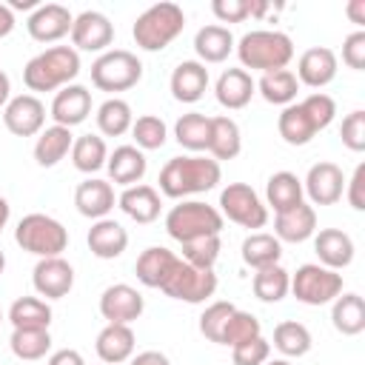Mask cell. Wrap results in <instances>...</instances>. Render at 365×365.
Here are the masks:
<instances>
[{
    "label": "cell",
    "mask_w": 365,
    "mask_h": 365,
    "mask_svg": "<svg viewBox=\"0 0 365 365\" xmlns=\"http://www.w3.org/2000/svg\"><path fill=\"white\" fill-rule=\"evenodd\" d=\"M106 168H108V177L111 182L128 188V185H137L143 177H145V154L137 148V145H117L108 160H106Z\"/></svg>",
    "instance_id": "26"
},
{
    "label": "cell",
    "mask_w": 365,
    "mask_h": 365,
    "mask_svg": "<svg viewBox=\"0 0 365 365\" xmlns=\"http://www.w3.org/2000/svg\"><path fill=\"white\" fill-rule=\"evenodd\" d=\"M299 106L305 108V114L311 117V123H314L317 131L328 128V125L334 123V117H336V103H334V97H328L325 91H314V94H308Z\"/></svg>",
    "instance_id": "48"
},
{
    "label": "cell",
    "mask_w": 365,
    "mask_h": 365,
    "mask_svg": "<svg viewBox=\"0 0 365 365\" xmlns=\"http://www.w3.org/2000/svg\"><path fill=\"white\" fill-rule=\"evenodd\" d=\"M222 251V240L220 237H200L191 242H182V262L194 265V268H214V262L220 259Z\"/></svg>",
    "instance_id": "46"
},
{
    "label": "cell",
    "mask_w": 365,
    "mask_h": 365,
    "mask_svg": "<svg viewBox=\"0 0 365 365\" xmlns=\"http://www.w3.org/2000/svg\"><path fill=\"white\" fill-rule=\"evenodd\" d=\"M131 137H134L140 151H154V148L165 145L168 128H165V123L157 114H143V117H137L131 123Z\"/></svg>",
    "instance_id": "45"
},
{
    "label": "cell",
    "mask_w": 365,
    "mask_h": 365,
    "mask_svg": "<svg viewBox=\"0 0 365 365\" xmlns=\"http://www.w3.org/2000/svg\"><path fill=\"white\" fill-rule=\"evenodd\" d=\"M14 242H17L23 251H29V254H34V257H40V259H46V257H60V254L66 251V245H68V231H66V225H63L60 220L34 211V214H26V217L17 222V228H14Z\"/></svg>",
    "instance_id": "6"
},
{
    "label": "cell",
    "mask_w": 365,
    "mask_h": 365,
    "mask_svg": "<svg viewBox=\"0 0 365 365\" xmlns=\"http://www.w3.org/2000/svg\"><path fill=\"white\" fill-rule=\"evenodd\" d=\"M3 125L14 137H34L46 125V106L34 94H17L3 108Z\"/></svg>",
    "instance_id": "12"
},
{
    "label": "cell",
    "mask_w": 365,
    "mask_h": 365,
    "mask_svg": "<svg viewBox=\"0 0 365 365\" xmlns=\"http://www.w3.org/2000/svg\"><path fill=\"white\" fill-rule=\"evenodd\" d=\"M220 214L242 228H262L268 222V205L248 182H228L220 191Z\"/></svg>",
    "instance_id": "9"
},
{
    "label": "cell",
    "mask_w": 365,
    "mask_h": 365,
    "mask_svg": "<svg viewBox=\"0 0 365 365\" xmlns=\"http://www.w3.org/2000/svg\"><path fill=\"white\" fill-rule=\"evenodd\" d=\"M254 336H262V325H259V319H257L254 314H248V311H240V308H237V311L228 317L225 328H222L220 345L234 348V345L248 342V339H254Z\"/></svg>",
    "instance_id": "44"
},
{
    "label": "cell",
    "mask_w": 365,
    "mask_h": 365,
    "mask_svg": "<svg viewBox=\"0 0 365 365\" xmlns=\"http://www.w3.org/2000/svg\"><path fill=\"white\" fill-rule=\"evenodd\" d=\"M165 231L180 245L182 242H191V240H200V237H220V231H222V214L214 205H208V202L182 200L180 205H174L165 214Z\"/></svg>",
    "instance_id": "5"
},
{
    "label": "cell",
    "mask_w": 365,
    "mask_h": 365,
    "mask_svg": "<svg viewBox=\"0 0 365 365\" xmlns=\"http://www.w3.org/2000/svg\"><path fill=\"white\" fill-rule=\"evenodd\" d=\"M317 231V211L308 202H297L288 211H279L274 220V237L279 242H305Z\"/></svg>",
    "instance_id": "21"
},
{
    "label": "cell",
    "mask_w": 365,
    "mask_h": 365,
    "mask_svg": "<svg viewBox=\"0 0 365 365\" xmlns=\"http://www.w3.org/2000/svg\"><path fill=\"white\" fill-rule=\"evenodd\" d=\"M165 297L188 302V305H200L208 297H214L217 291V274L214 268H194L188 262L180 259V265L174 268V274L165 279V285L160 288Z\"/></svg>",
    "instance_id": "10"
},
{
    "label": "cell",
    "mask_w": 365,
    "mask_h": 365,
    "mask_svg": "<svg viewBox=\"0 0 365 365\" xmlns=\"http://www.w3.org/2000/svg\"><path fill=\"white\" fill-rule=\"evenodd\" d=\"M80 74V54L71 46H51L34 54L23 68V83L29 91H57L71 86Z\"/></svg>",
    "instance_id": "2"
},
{
    "label": "cell",
    "mask_w": 365,
    "mask_h": 365,
    "mask_svg": "<svg viewBox=\"0 0 365 365\" xmlns=\"http://www.w3.org/2000/svg\"><path fill=\"white\" fill-rule=\"evenodd\" d=\"M339 137L348 151H356V154L365 151V111L362 108L345 114V120L339 125Z\"/></svg>",
    "instance_id": "50"
},
{
    "label": "cell",
    "mask_w": 365,
    "mask_h": 365,
    "mask_svg": "<svg viewBox=\"0 0 365 365\" xmlns=\"http://www.w3.org/2000/svg\"><path fill=\"white\" fill-rule=\"evenodd\" d=\"M251 288H254V297L262 299V302H279L288 297L291 291V274L277 262V265H268V268H259L251 279Z\"/></svg>",
    "instance_id": "38"
},
{
    "label": "cell",
    "mask_w": 365,
    "mask_h": 365,
    "mask_svg": "<svg viewBox=\"0 0 365 365\" xmlns=\"http://www.w3.org/2000/svg\"><path fill=\"white\" fill-rule=\"evenodd\" d=\"M114 188H111V182H106V180H97V177H88V180H83L80 185H77V191H74V205H77V211L83 214V217H88V220H103V217H108V211L114 208Z\"/></svg>",
    "instance_id": "25"
},
{
    "label": "cell",
    "mask_w": 365,
    "mask_h": 365,
    "mask_svg": "<svg viewBox=\"0 0 365 365\" xmlns=\"http://www.w3.org/2000/svg\"><path fill=\"white\" fill-rule=\"evenodd\" d=\"M208 128H211V117H205L200 111H188V114H182L174 123V137L188 151H205V145H208Z\"/></svg>",
    "instance_id": "43"
},
{
    "label": "cell",
    "mask_w": 365,
    "mask_h": 365,
    "mask_svg": "<svg viewBox=\"0 0 365 365\" xmlns=\"http://www.w3.org/2000/svg\"><path fill=\"white\" fill-rule=\"evenodd\" d=\"M265 197H268V205L277 214L288 211L297 202H302V180L297 174H291V171H277L265 182Z\"/></svg>",
    "instance_id": "35"
},
{
    "label": "cell",
    "mask_w": 365,
    "mask_h": 365,
    "mask_svg": "<svg viewBox=\"0 0 365 365\" xmlns=\"http://www.w3.org/2000/svg\"><path fill=\"white\" fill-rule=\"evenodd\" d=\"M88 251L97 257V259H117L125 248H128V231L117 222V220H94V225L88 228Z\"/></svg>",
    "instance_id": "22"
},
{
    "label": "cell",
    "mask_w": 365,
    "mask_h": 365,
    "mask_svg": "<svg viewBox=\"0 0 365 365\" xmlns=\"http://www.w3.org/2000/svg\"><path fill=\"white\" fill-rule=\"evenodd\" d=\"M302 194H308V200L314 205H334L342 200L345 194V174L336 163H314L302 180Z\"/></svg>",
    "instance_id": "11"
},
{
    "label": "cell",
    "mask_w": 365,
    "mask_h": 365,
    "mask_svg": "<svg viewBox=\"0 0 365 365\" xmlns=\"http://www.w3.org/2000/svg\"><path fill=\"white\" fill-rule=\"evenodd\" d=\"M88 114H91V91L86 86L71 83V86L60 88L54 94V100H51V120H54V125L74 128Z\"/></svg>",
    "instance_id": "17"
},
{
    "label": "cell",
    "mask_w": 365,
    "mask_h": 365,
    "mask_svg": "<svg viewBox=\"0 0 365 365\" xmlns=\"http://www.w3.org/2000/svg\"><path fill=\"white\" fill-rule=\"evenodd\" d=\"M211 11L220 23H242L251 17V0H214Z\"/></svg>",
    "instance_id": "51"
},
{
    "label": "cell",
    "mask_w": 365,
    "mask_h": 365,
    "mask_svg": "<svg viewBox=\"0 0 365 365\" xmlns=\"http://www.w3.org/2000/svg\"><path fill=\"white\" fill-rule=\"evenodd\" d=\"M9 100H11V80H9V74L0 68V108H6Z\"/></svg>",
    "instance_id": "58"
},
{
    "label": "cell",
    "mask_w": 365,
    "mask_h": 365,
    "mask_svg": "<svg viewBox=\"0 0 365 365\" xmlns=\"http://www.w3.org/2000/svg\"><path fill=\"white\" fill-rule=\"evenodd\" d=\"M143 80V63L125 48L103 51L91 63V83L100 91H128Z\"/></svg>",
    "instance_id": "7"
},
{
    "label": "cell",
    "mask_w": 365,
    "mask_h": 365,
    "mask_svg": "<svg viewBox=\"0 0 365 365\" xmlns=\"http://www.w3.org/2000/svg\"><path fill=\"white\" fill-rule=\"evenodd\" d=\"M345 197L351 202V208L365 211V163H359L351 174V180H345Z\"/></svg>",
    "instance_id": "53"
},
{
    "label": "cell",
    "mask_w": 365,
    "mask_h": 365,
    "mask_svg": "<svg viewBox=\"0 0 365 365\" xmlns=\"http://www.w3.org/2000/svg\"><path fill=\"white\" fill-rule=\"evenodd\" d=\"M331 322L339 334L345 336H356L365 331V299L354 291L339 294L331 305Z\"/></svg>",
    "instance_id": "32"
},
{
    "label": "cell",
    "mask_w": 365,
    "mask_h": 365,
    "mask_svg": "<svg viewBox=\"0 0 365 365\" xmlns=\"http://www.w3.org/2000/svg\"><path fill=\"white\" fill-rule=\"evenodd\" d=\"M205 151L211 154V160L222 163V160H234L242 151V134L237 120L231 117H211V128H208V145Z\"/></svg>",
    "instance_id": "29"
},
{
    "label": "cell",
    "mask_w": 365,
    "mask_h": 365,
    "mask_svg": "<svg viewBox=\"0 0 365 365\" xmlns=\"http://www.w3.org/2000/svg\"><path fill=\"white\" fill-rule=\"evenodd\" d=\"M114 40V26L103 11H80L71 23V48L74 51H106Z\"/></svg>",
    "instance_id": "13"
},
{
    "label": "cell",
    "mask_w": 365,
    "mask_h": 365,
    "mask_svg": "<svg viewBox=\"0 0 365 365\" xmlns=\"http://www.w3.org/2000/svg\"><path fill=\"white\" fill-rule=\"evenodd\" d=\"M208 88V68L200 60H182L171 71V94L180 103H197Z\"/></svg>",
    "instance_id": "27"
},
{
    "label": "cell",
    "mask_w": 365,
    "mask_h": 365,
    "mask_svg": "<svg viewBox=\"0 0 365 365\" xmlns=\"http://www.w3.org/2000/svg\"><path fill=\"white\" fill-rule=\"evenodd\" d=\"M9 217H11V205H9V200H6V197H0V231L6 228Z\"/></svg>",
    "instance_id": "59"
},
{
    "label": "cell",
    "mask_w": 365,
    "mask_h": 365,
    "mask_svg": "<svg viewBox=\"0 0 365 365\" xmlns=\"http://www.w3.org/2000/svg\"><path fill=\"white\" fill-rule=\"evenodd\" d=\"M180 265V257L174 251H168L165 245H151L145 248L137 262H134V274L145 288H163L165 279L174 274V268Z\"/></svg>",
    "instance_id": "19"
},
{
    "label": "cell",
    "mask_w": 365,
    "mask_h": 365,
    "mask_svg": "<svg viewBox=\"0 0 365 365\" xmlns=\"http://www.w3.org/2000/svg\"><path fill=\"white\" fill-rule=\"evenodd\" d=\"M48 365H86V359L74 348H60V351H54L48 356Z\"/></svg>",
    "instance_id": "54"
},
{
    "label": "cell",
    "mask_w": 365,
    "mask_h": 365,
    "mask_svg": "<svg viewBox=\"0 0 365 365\" xmlns=\"http://www.w3.org/2000/svg\"><path fill=\"white\" fill-rule=\"evenodd\" d=\"M0 322H3V311H0Z\"/></svg>",
    "instance_id": "63"
},
{
    "label": "cell",
    "mask_w": 365,
    "mask_h": 365,
    "mask_svg": "<svg viewBox=\"0 0 365 365\" xmlns=\"http://www.w3.org/2000/svg\"><path fill=\"white\" fill-rule=\"evenodd\" d=\"M311 345H314L311 331L297 319H285L274 328V348L282 356H305L311 351Z\"/></svg>",
    "instance_id": "41"
},
{
    "label": "cell",
    "mask_w": 365,
    "mask_h": 365,
    "mask_svg": "<svg viewBox=\"0 0 365 365\" xmlns=\"http://www.w3.org/2000/svg\"><path fill=\"white\" fill-rule=\"evenodd\" d=\"M9 9H37V0H11L6 3Z\"/></svg>",
    "instance_id": "60"
},
{
    "label": "cell",
    "mask_w": 365,
    "mask_h": 365,
    "mask_svg": "<svg viewBox=\"0 0 365 365\" xmlns=\"http://www.w3.org/2000/svg\"><path fill=\"white\" fill-rule=\"evenodd\" d=\"M222 180V168L217 160L211 157H200V154H188V157H171L163 171H160V191L171 200L188 197V194H202L217 188V182Z\"/></svg>",
    "instance_id": "1"
},
{
    "label": "cell",
    "mask_w": 365,
    "mask_h": 365,
    "mask_svg": "<svg viewBox=\"0 0 365 365\" xmlns=\"http://www.w3.org/2000/svg\"><path fill=\"white\" fill-rule=\"evenodd\" d=\"M74 145V134L71 128H63V125H48L37 134V143H34V160L37 165L43 168H51L57 165Z\"/></svg>",
    "instance_id": "31"
},
{
    "label": "cell",
    "mask_w": 365,
    "mask_h": 365,
    "mask_svg": "<svg viewBox=\"0 0 365 365\" xmlns=\"http://www.w3.org/2000/svg\"><path fill=\"white\" fill-rule=\"evenodd\" d=\"M106 160H108V148H106V140L103 137L83 134V137L74 140V145H71V163H74L77 171L94 174V171H100L106 165Z\"/></svg>",
    "instance_id": "40"
},
{
    "label": "cell",
    "mask_w": 365,
    "mask_h": 365,
    "mask_svg": "<svg viewBox=\"0 0 365 365\" xmlns=\"http://www.w3.org/2000/svg\"><path fill=\"white\" fill-rule=\"evenodd\" d=\"M259 94L265 103L271 106H291L297 100V91H299V80L291 68H279V71H265L257 83Z\"/></svg>",
    "instance_id": "34"
},
{
    "label": "cell",
    "mask_w": 365,
    "mask_h": 365,
    "mask_svg": "<svg viewBox=\"0 0 365 365\" xmlns=\"http://www.w3.org/2000/svg\"><path fill=\"white\" fill-rule=\"evenodd\" d=\"M345 14L354 20V23H365V0H351L348 6H345Z\"/></svg>",
    "instance_id": "57"
},
{
    "label": "cell",
    "mask_w": 365,
    "mask_h": 365,
    "mask_svg": "<svg viewBox=\"0 0 365 365\" xmlns=\"http://www.w3.org/2000/svg\"><path fill=\"white\" fill-rule=\"evenodd\" d=\"M11 29H14V11L6 3H0V37H9Z\"/></svg>",
    "instance_id": "56"
},
{
    "label": "cell",
    "mask_w": 365,
    "mask_h": 365,
    "mask_svg": "<svg viewBox=\"0 0 365 365\" xmlns=\"http://www.w3.org/2000/svg\"><path fill=\"white\" fill-rule=\"evenodd\" d=\"M237 57L242 68H257V71H279L294 60V43L285 31L274 29H254L240 37L237 43Z\"/></svg>",
    "instance_id": "3"
},
{
    "label": "cell",
    "mask_w": 365,
    "mask_h": 365,
    "mask_svg": "<svg viewBox=\"0 0 365 365\" xmlns=\"http://www.w3.org/2000/svg\"><path fill=\"white\" fill-rule=\"evenodd\" d=\"M94 351H97V356L106 365H120V362L131 359V354H134V331H131V325H114V322H108L97 334Z\"/></svg>",
    "instance_id": "28"
},
{
    "label": "cell",
    "mask_w": 365,
    "mask_h": 365,
    "mask_svg": "<svg viewBox=\"0 0 365 365\" xmlns=\"http://www.w3.org/2000/svg\"><path fill=\"white\" fill-rule=\"evenodd\" d=\"M277 128H279V137L288 143V145H308L317 134L311 117L305 114V108L299 103H291L282 108L279 120H277Z\"/></svg>",
    "instance_id": "36"
},
{
    "label": "cell",
    "mask_w": 365,
    "mask_h": 365,
    "mask_svg": "<svg viewBox=\"0 0 365 365\" xmlns=\"http://www.w3.org/2000/svg\"><path fill=\"white\" fill-rule=\"evenodd\" d=\"M194 51L200 57V63H222L231 51H234V34L231 29L225 26H202L197 34H194Z\"/></svg>",
    "instance_id": "30"
},
{
    "label": "cell",
    "mask_w": 365,
    "mask_h": 365,
    "mask_svg": "<svg viewBox=\"0 0 365 365\" xmlns=\"http://www.w3.org/2000/svg\"><path fill=\"white\" fill-rule=\"evenodd\" d=\"M34 291L46 299H63L74 288V268L63 257H46L31 271Z\"/></svg>",
    "instance_id": "16"
},
{
    "label": "cell",
    "mask_w": 365,
    "mask_h": 365,
    "mask_svg": "<svg viewBox=\"0 0 365 365\" xmlns=\"http://www.w3.org/2000/svg\"><path fill=\"white\" fill-rule=\"evenodd\" d=\"M257 91V83L254 77L245 71V68H225L220 77H217V86H214V94H217V103L222 108H245L251 103Z\"/></svg>",
    "instance_id": "23"
},
{
    "label": "cell",
    "mask_w": 365,
    "mask_h": 365,
    "mask_svg": "<svg viewBox=\"0 0 365 365\" xmlns=\"http://www.w3.org/2000/svg\"><path fill=\"white\" fill-rule=\"evenodd\" d=\"M3 268H6V254H3V248H0V274H3Z\"/></svg>",
    "instance_id": "62"
},
{
    "label": "cell",
    "mask_w": 365,
    "mask_h": 365,
    "mask_svg": "<svg viewBox=\"0 0 365 365\" xmlns=\"http://www.w3.org/2000/svg\"><path fill=\"white\" fill-rule=\"evenodd\" d=\"M131 123H134L131 106L125 100H120V97H108L97 108V128L106 137H120V134L131 131Z\"/></svg>",
    "instance_id": "42"
},
{
    "label": "cell",
    "mask_w": 365,
    "mask_h": 365,
    "mask_svg": "<svg viewBox=\"0 0 365 365\" xmlns=\"http://www.w3.org/2000/svg\"><path fill=\"white\" fill-rule=\"evenodd\" d=\"M271 356V342L265 336H254L248 342H240L231 348L234 365H265Z\"/></svg>",
    "instance_id": "49"
},
{
    "label": "cell",
    "mask_w": 365,
    "mask_h": 365,
    "mask_svg": "<svg viewBox=\"0 0 365 365\" xmlns=\"http://www.w3.org/2000/svg\"><path fill=\"white\" fill-rule=\"evenodd\" d=\"M336 68H339L336 54L325 46H314L299 54L297 80H299V86H308V88H325L336 77Z\"/></svg>",
    "instance_id": "18"
},
{
    "label": "cell",
    "mask_w": 365,
    "mask_h": 365,
    "mask_svg": "<svg viewBox=\"0 0 365 365\" xmlns=\"http://www.w3.org/2000/svg\"><path fill=\"white\" fill-rule=\"evenodd\" d=\"M143 308H145L143 294L125 282L108 285L100 294V314H103V319H108L114 325H131L134 319H140Z\"/></svg>",
    "instance_id": "14"
},
{
    "label": "cell",
    "mask_w": 365,
    "mask_h": 365,
    "mask_svg": "<svg viewBox=\"0 0 365 365\" xmlns=\"http://www.w3.org/2000/svg\"><path fill=\"white\" fill-rule=\"evenodd\" d=\"M342 63L354 71H362L365 68V31H351L345 40H342Z\"/></svg>",
    "instance_id": "52"
},
{
    "label": "cell",
    "mask_w": 365,
    "mask_h": 365,
    "mask_svg": "<svg viewBox=\"0 0 365 365\" xmlns=\"http://www.w3.org/2000/svg\"><path fill=\"white\" fill-rule=\"evenodd\" d=\"M9 322L14 328H46L51 325V305L40 297H20L9 308Z\"/></svg>",
    "instance_id": "39"
},
{
    "label": "cell",
    "mask_w": 365,
    "mask_h": 365,
    "mask_svg": "<svg viewBox=\"0 0 365 365\" xmlns=\"http://www.w3.org/2000/svg\"><path fill=\"white\" fill-rule=\"evenodd\" d=\"M242 262L254 271L259 268H268V265H277L279 257H282V242L274 237V234H265V231H254L242 240Z\"/></svg>",
    "instance_id": "33"
},
{
    "label": "cell",
    "mask_w": 365,
    "mask_h": 365,
    "mask_svg": "<svg viewBox=\"0 0 365 365\" xmlns=\"http://www.w3.org/2000/svg\"><path fill=\"white\" fill-rule=\"evenodd\" d=\"M185 29V14L177 3H154L134 20V43L143 51H163Z\"/></svg>",
    "instance_id": "4"
},
{
    "label": "cell",
    "mask_w": 365,
    "mask_h": 365,
    "mask_svg": "<svg viewBox=\"0 0 365 365\" xmlns=\"http://www.w3.org/2000/svg\"><path fill=\"white\" fill-rule=\"evenodd\" d=\"M71 23H74V14L66 6L43 3L29 14L26 29H29L31 40H37V43H57L66 34H71Z\"/></svg>",
    "instance_id": "15"
},
{
    "label": "cell",
    "mask_w": 365,
    "mask_h": 365,
    "mask_svg": "<svg viewBox=\"0 0 365 365\" xmlns=\"http://www.w3.org/2000/svg\"><path fill=\"white\" fill-rule=\"evenodd\" d=\"M131 365H171V359L163 351H143L131 359Z\"/></svg>",
    "instance_id": "55"
},
{
    "label": "cell",
    "mask_w": 365,
    "mask_h": 365,
    "mask_svg": "<svg viewBox=\"0 0 365 365\" xmlns=\"http://www.w3.org/2000/svg\"><path fill=\"white\" fill-rule=\"evenodd\" d=\"M291 294L305 305H328L342 294V274L319 262H305L291 277Z\"/></svg>",
    "instance_id": "8"
},
{
    "label": "cell",
    "mask_w": 365,
    "mask_h": 365,
    "mask_svg": "<svg viewBox=\"0 0 365 365\" xmlns=\"http://www.w3.org/2000/svg\"><path fill=\"white\" fill-rule=\"evenodd\" d=\"M314 251L319 257V265L339 271L354 262V240L342 228H322L314 237Z\"/></svg>",
    "instance_id": "24"
},
{
    "label": "cell",
    "mask_w": 365,
    "mask_h": 365,
    "mask_svg": "<svg viewBox=\"0 0 365 365\" xmlns=\"http://www.w3.org/2000/svg\"><path fill=\"white\" fill-rule=\"evenodd\" d=\"M117 205L125 217H131L134 222L140 225H148L160 217V208H163V200H160V191L145 185V182H137V185H128L123 188V194L117 197Z\"/></svg>",
    "instance_id": "20"
},
{
    "label": "cell",
    "mask_w": 365,
    "mask_h": 365,
    "mask_svg": "<svg viewBox=\"0 0 365 365\" xmlns=\"http://www.w3.org/2000/svg\"><path fill=\"white\" fill-rule=\"evenodd\" d=\"M234 311H237V305L228 302V299H217V302H211V305L200 314V334H202L208 342H217V345H220L222 328H225V322H228V317H231Z\"/></svg>",
    "instance_id": "47"
},
{
    "label": "cell",
    "mask_w": 365,
    "mask_h": 365,
    "mask_svg": "<svg viewBox=\"0 0 365 365\" xmlns=\"http://www.w3.org/2000/svg\"><path fill=\"white\" fill-rule=\"evenodd\" d=\"M9 348L23 362H37L51 351V334L46 328H14Z\"/></svg>",
    "instance_id": "37"
},
{
    "label": "cell",
    "mask_w": 365,
    "mask_h": 365,
    "mask_svg": "<svg viewBox=\"0 0 365 365\" xmlns=\"http://www.w3.org/2000/svg\"><path fill=\"white\" fill-rule=\"evenodd\" d=\"M265 365H291L288 359H271V362H265Z\"/></svg>",
    "instance_id": "61"
}]
</instances>
